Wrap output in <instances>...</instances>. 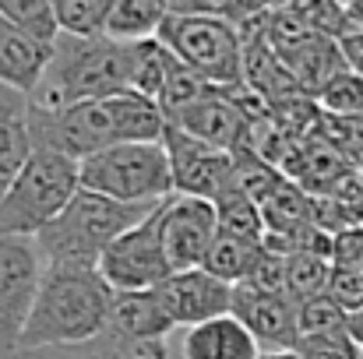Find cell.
Here are the masks:
<instances>
[{
    "instance_id": "cell-1",
    "label": "cell",
    "mask_w": 363,
    "mask_h": 359,
    "mask_svg": "<svg viewBox=\"0 0 363 359\" xmlns=\"http://www.w3.org/2000/svg\"><path fill=\"white\" fill-rule=\"evenodd\" d=\"M113 289L99 268H43L21 349L89 342L106 331Z\"/></svg>"
},
{
    "instance_id": "cell-2",
    "label": "cell",
    "mask_w": 363,
    "mask_h": 359,
    "mask_svg": "<svg viewBox=\"0 0 363 359\" xmlns=\"http://www.w3.org/2000/svg\"><path fill=\"white\" fill-rule=\"evenodd\" d=\"M130 89V42L110 35L60 32L50 46V64L32 92V106L64 110L74 103L110 99Z\"/></svg>"
},
{
    "instance_id": "cell-3",
    "label": "cell",
    "mask_w": 363,
    "mask_h": 359,
    "mask_svg": "<svg viewBox=\"0 0 363 359\" xmlns=\"http://www.w3.org/2000/svg\"><path fill=\"white\" fill-rule=\"evenodd\" d=\"M162 201H113L96 190H78L71 205L35 237L46 268H99L106 246L148 219Z\"/></svg>"
},
{
    "instance_id": "cell-4",
    "label": "cell",
    "mask_w": 363,
    "mask_h": 359,
    "mask_svg": "<svg viewBox=\"0 0 363 359\" xmlns=\"http://www.w3.org/2000/svg\"><path fill=\"white\" fill-rule=\"evenodd\" d=\"M82 190V162L53 148H32L25 169L0 198V237H39Z\"/></svg>"
},
{
    "instance_id": "cell-5",
    "label": "cell",
    "mask_w": 363,
    "mask_h": 359,
    "mask_svg": "<svg viewBox=\"0 0 363 359\" xmlns=\"http://www.w3.org/2000/svg\"><path fill=\"white\" fill-rule=\"evenodd\" d=\"M82 187L113 201L173 198V169L162 141H117L82 162Z\"/></svg>"
},
{
    "instance_id": "cell-6",
    "label": "cell",
    "mask_w": 363,
    "mask_h": 359,
    "mask_svg": "<svg viewBox=\"0 0 363 359\" xmlns=\"http://www.w3.org/2000/svg\"><path fill=\"white\" fill-rule=\"evenodd\" d=\"M159 39L219 89H243V32L219 14H169Z\"/></svg>"
},
{
    "instance_id": "cell-7",
    "label": "cell",
    "mask_w": 363,
    "mask_h": 359,
    "mask_svg": "<svg viewBox=\"0 0 363 359\" xmlns=\"http://www.w3.org/2000/svg\"><path fill=\"white\" fill-rule=\"evenodd\" d=\"M43 268L35 237H0V359H18L21 353Z\"/></svg>"
},
{
    "instance_id": "cell-8",
    "label": "cell",
    "mask_w": 363,
    "mask_h": 359,
    "mask_svg": "<svg viewBox=\"0 0 363 359\" xmlns=\"http://www.w3.org/2000/svg\"><path fill=\"white\" fill-rule=\"evenodd\" d=\"M162 205L106 246V253L99 261V275L110 282V289H117V292L159 289L173 275V264H169L166 243H162Z\"/></svg>"
},
{
    "instance_id": "cell-9",
    "label": "cell",
    "mask_w": 363,
    "mask_h": 359,
    "mask_svg": "<svg viewBox=\"0 0 363 359\" xmlns=\"http://www.w3.org/2000/svg\"><path fill=\"white\" fill-rule=\"evenodd\" d=\"M117 144V127L106 99L74 103L64 110H39L32 106V148H53L85 162L89 155Z\"/></svg>"
},
{
    "instance_id": "cell-10",
    "label": "cell",
    "mask_w": 363,
    "mask_h": 359,
    "mask_svg": "<svg viewBox=\"0 0 363 359\" xmlns=\"http://www.w3.org/2000/svg\"><path fill=\"white\" fill-rule=\"evenodd\" d=\"M169 152V169H173V194H191V198H208L219 201L233 183H237V155L212 148L180 127H166L162 137Z\"/></svg>"
},
{
    "instance_id": "cell-11",
    "label": "cell",
    "mask_w": 363,
    "mask_h": 359,
    "mask_svg": "<svg viewBox=\"0 0 363 359\" xmlns=\"http://www.w3.org/2000/svg\"><path fill=\"white\" fill-rule=\"evenodd\" d=\"M216 237H219L216 201L173 194L162 205V243H166V257H169L173 271L201 268Z\"/></svg>"
},
{
    "instance_id": "cell-12",
    "label": "cell",
    "mask_w": 363,
    "mask_h": 359,
    "mask_svg": "<svg viewBox=\"0 0 363 359\" xmlns=\"http://www.w3.org/2000/svg\"><path fill=\"white\" fill-rule=\"evenodd\" d=\"M233 289L237 285L216 278L205 268H187V271H173L155 289V296H159L162 310L169 314L173 328H194L212 317L233 314Z\"/></svg>"
},
{
    "instance_id": "cell-13",
    "label": "cell",
    "mask_w": 363,
    "mask_h": 359,
    "mask_svg": "<svg viewBox=\"0 0 363 359\" xmlns=\"http://www.w3.org/2000/svg\"><path fill=\"white\" fill-rule=\"evenodd\" d=\"M233 317L254 335L261 353H296L300 346L296 303L282 292H261L254 285H237Z\"/></svg>"
},
{
    "instance_id": "cell-14",
    "label": "cell",
    "mask_w": 363,
    "mask_h": 359,
    "mask_svg": "<svg viewBox=\"0 0 363 359\" xmlns=\"http://www.w3.org/2000/svg\"><path fill=\"white\" fill-rule=\"evenodd\" d=\"M173 127H180L184 134L212 144V148H223V152H237L247 144V134H250V120L237 103V89H219L216 96L180 110L177 117H169Z\"/></svg>"
},
{
    "instance_id": "cell-15",
    "label": "cell",
    "mask_w": 363,
    "mask_h": 359,
    "mask_svg": "<svg viewBox=\"0 0 363 359\" xmlns=\"http://www.w3.org/2000/svg\"><path fill=\"white\" fill-rule=\"evenodd\" d=\"M32 155V96L0 81V198Z\"/></svg>"
},
{
    "instance_id": "cell-16",
    "label": "cell",
    "mask_w": 363,
    "mask_h": 359,
    "mask_svg": "<svg viewBox=\"0 0 363 359\" xmlns=\"http://www.w3.org/2000/svg\"><path fill=\"white\" fill-rule=\"evenodd\" d=\"M180 359H261V346L254 342V335L243 328L233 314L226 317H212L205 324L184 328L180 346H177Z\"/></svg>"
},
{
    "instance_id": "cell-17",
    "label": "cell",
    "mask_w": 363,
    "mask_h": 359,
    "mask_svg": "<svg viewBox=\"0 0 363 359\" xmlns=\"http://www.w3.org/2000/svg\"><path fill=\"white\" fill-rule=\"evenodd\" d=\"M50 46L53 42H39L35 35H28L25 28H18L0 14V81L32 96L46 74Z\"/></svg>"
},
{
    "instance_id": "cell-18",
    "label": "cell",
    "mask_w": 363,
    "mask_h": 359,
    "mask_svg": "<svg viewBox=\"0 0 363 359\" xmlns=\"http://www.w3.org/2000/svg\"><path fill=\"white\" fill-rule=\"evenodd\" d=\"M106 328L113 335L134 338V342H152V338H166L173 331V321L162 310L155 289H138V292H117L113 289Z\"/></svg>"
},
{
    "instance_id": "cell-19",
    "label": "cell",
    "mask_w": 363,
    "mask_h": 359,
    "mask_svg": "<svg viewBox=\"0 0 363 359\" xmlns=\"http://www.w3.org/2000/svg\"><path fill=\"white\" fill-rule=\"evenodd\" d=\"M18 359H173L166 338L152 342H134L113 335L110 328L89 342H71V346H46V349H21Z\"/></svg>"
},
{
    "instance_id": "cell-20",
    "label": "cell",
    "mask_w": 363,
    "mask_h": 359,
    "mask_svg": "<svg viewBox=\"0 0 363 359\" xmlns=\"http://www.w3.org/2000/svg\"><path fill=\"white\" fill-rule=\"evenodd\" d=\"M110 113H113V127H117V141H162L169 117L159 106V99H148L134 89H127L121 96L106 99Z\"/></svg>"
},
{
    "instance_id": "cell-21",
    "label": "cell",
    "mask_w": 363,
    "mask_h": 359,
    "mask_svg": "<svg viewBox=\"0 0 363 359\" xmlns=\"http://www.w3.org/2000/svg\"><path fill=\"white\" fill-rule=\"evenodd\" d=\"M169 14H173V0H113L106 18V35L117 42L155 39Z\"/></svg>"
},
{
    "instance_id": "cell-22",
    "label": "cell",
    "mask_w": 363,
    "mask_h": 359,
    "mask_svg": "<svg viewBox=\"0 0 363 359\" xmlns=\"http://www.w3.org/2000/svg\"><path fill=\"white\" fill-rule=\"evenodd\" d=\"M173 67H177V53L159 35L130 42V89L134 92H141L148 99H162V89H166Z\"/></svg>"
},
{
    "instance_id": "cell-23",
    "label": "cell",
    "mask_w": 363,
    "mask_h": 359,
    "mask_svg": "<svg viewBox=\"0 0 363 359\" xmlns=\"http://www.w3.org/2000/svg\"><path fill=\"white\" fill-rule=\"evenodd\" d=\"M261 257H264V243H247V239L219 233L216 243H212V250L205 253V264L201 268L212 271L216 278L230 282V285H243L254 275V268H257Z\"/></svg>"
},
{
    "instance_id": "cell-24",
    "label": "cell",
    "mask_w": 363,
    "mask_h": 359,
    "mask_svg": "<svg viewBox=\"0 0 363 359\" xmlns=\"http://www.w3.org/2000/svg\"><path fill=\"white\" fill-rule=\"evenodd\" d=\"M216 212H219V233H226V237L247 239V243H264V237H268V226H264V215H261L257 201L243 190L240 183H233L216 201Z\"/></svg>"
},
{
    "instance_id": "cell-25",
    "label": "cell",
    "mask_w": 363,
    "mask_h": 359,
    "mask_svg": "<svg viewBox=\"0 0 363 359\" xmlns=\"http://www.w3.org/2000/svg\"><path fill=\"white\" fill-rule=\"evenodd\" d=\"M332 271L335 264L321 253H289V268H286V292L293 303H303L311 296L328 292L332 285Z\"/></svg>"
},
{
    "instance_id": "cell-26",
    "label": "cell",
    "mask_w": 363,
    "mask_h": 359,
    "mask_svg": "<svg viewBox=\"0 0 363 359\" xmlns=\"http://www.w3.org/2000/svg\"><path fill=\"white\" fill-rule=\"evenodd\" d=\"M0 14L14 21L18 28H25L28 35H35L39 42H53L60 35L50 0H0Z\"/></svg>"
},
{
    "instance_id": "cell-27",
    "label": "cell",
    "mask_w": 363,
    "mask_h": 359,
    "mask_svg": "<svg viewBox=\"0 0 363 359\" xmlns=\"http://www.w3.org/2000/svg\"><path fill=\"white\" fill-rule=\"evenodd\" d=\"M346 310L328 296H311L303 303H296V321H300V338H314V335H332V331H346Z\"/></svg>"
},
{
    "instance_id": "cell-28",
    "label": "cell",
    "mask_w": 363,
    "mask_h": 359,
    "mask_svg": "<svg viewBox=\"0 0 363 359\" xmlns=\"http://www.w3.org/2000/svg\"><path fill=\"white\" fill-rule=\"evenodd\" d=\"M328 113H339V117H363V78L357 71H342L335 74L318 96H314Z\"/></svg>"
},
{
    "instance_id": "cell-29",
    "label": "cell",
    "mask_w": 363,
    "mask_h": 359,
    "mask_svg": "<svg viewBox=\"0 0 363 359\" xmlns=\"http://www.w3.org/2000/svg\"><path fill=\"white\" fill-rule=\"evenodd\" d=\"M296 356L300 359H363V349L350 338V331H332V335L300 338Z\"/></svg>"
},
{
    "instance_id": "cell-30",
    "label": "cell",
    "mask_w": 363,
    "mask_h": 359,
    "mask_svg": "<svg viewBox=\"0 0 363 359\" xmlns=\"http://www.w3.org/2000/svg\"><path fill=\"white\" fill-rule=\"evenodd\" d=\"M328 296H332L346 314L363 310V271H353V268H335V271H332Z\"/></svg>"
},
{
    "instance_id": "cell-31",
    "label": "cell",
    "mask_w": 363,
    "mask_h": 359,
    "mask_svg": "<svg viewBox=\"0 0 363 359\" xmlns=\"http://www.w3.org/2000/svg\"><path fill=\"white\" fill-rule=\"evenodd\" d=\"M339 50H342V57H346V67L357 71V74L363 78V28L346 32V35L339 39Z\"/></svg>"
},
{
    "instance_id": "cell-32",
    "label": "cell",
    "mask_w": 363,
    "mask_h": 359,
    "mask_svg": "<svg viewBox=\"0 0 363 359\" xmlns=\"http://www.w3.org/2000/svg\"><path fill=\"white\" fill-rule=\"evenodd\" d=\"M346 331H350V338L363 349V310H357V314L346 317Z\"/></svg>"
},
{
    "instance_id": "cell-33",
    "label": "cell",
    "mask_w": 363,
    "mask_h": 359,
    "mask_svg": "<svg viewBox=\"0 0 363 359\" xmlns=\"http://www.w3.org/2000/svg\"><path fill=\"white\" fill-rule=\"evenodd\" d=\"M350 21H353V28H363V0L350 4Z\"/></svg>"
},
{
    "instance_id": "cell-34",
    "label": "cell",
    "mask_w": 363,
    "mask_h": 359,
    "mask_svg": "<svg viewBox=\"0 0 363 359\" xmlns=\"http://www.w3.org/2000/svg\"><path fill=\"white\" fill-rule=\"evenodd\" d=\"M261 359H300L296 353H264Z\"/></svg>"
},
{
    "instance_id": "cell-35",
    "label": "cell",
    "mask_w": 363,
    "mask_h": 359,
    "mask_svg": "<svg viewBox=\"0 0 363 359\" xmlns=\"http://www.w3.org/2000/svg\"><path fill=\"white\" fill-rule=\"evenodd\" d=\"M339 4H342V7H346V11H350V4H353V0H339Z\"/></svg>"
}]
</instances>
